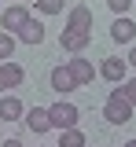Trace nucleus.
<instances>
[{
  "label": "nucleus",
  "mask_w": 136,
  "mask_h": 147,
  "mask_svg": "<svg viewBox=\"0 0 136 147\" xmlns=\"http://www.w3.org/2000/svg\"><path fill=\"white\" fill-rule=\"evenodd\" d=\"M103 118H107L110 125H125V121L133 118V103H129V99L114 88L110 96H107V103H103Z\"/></svg>",
  "instance_id": "1"
},
{
  "label": "nucleus",
  "mask_w": 136,
  "mask_h": 147,
  "mask_svg": "<svg viewBox=\"0 0 136 147\" xmlns=\"http://www.w3.org/2000/svg\"><path fill=\"white\" fill-rule=\"evenodd\" d=\"M48 118H52V129H77L81 110L74 103H52L48 107Z\"/></svg>",
  "instance_id": "2"
},
{
  "label": "nucleus",
  "mask_w": 136,
  "mask_h": 147,
  "mask_svg": "<svg viewBox=\"0 0 136 147\" xmlns=\"http://www.w3.org/2000/svg\"><path fill=\"white\" fill-rule=\"evenodd\" d=\"M26 22H30V11H26L22 4H11V7L0 11V30H4V33H19Z\"/></svg>",
  "instance_id": "3"
},
{
  "label": "nucleus",
  "mask_w": 136,
  "mask_h": 147,
  "mask_svg": "<svg viewBox=\"0 0 136 147\" xmlns=\"http://www.w3.org/2000/svg\"><path fill=\"white\" fill-rule=\"evenodd\" d=\"M125 70H129V63L118 59V55H107V59L96 66V74H99V77H107L110 85H121V81H125Z\"/></svg>",
  "instance_id": "4"
},
{
  "label": "nucleus",
  "mask_w": 136,
  "mask_h": 147,
  "mask_svg": "<svg viewBox=\"0 0 136 147\" xmlns=\"http://www.w3.org/2000/svg\"><path fill=\"white\" fill-rule=\"evenodd\" d=\"M110 40H114V44H133L136 40V22L129 15H118L114 22H110Z\"/></svg>",
  "instance_id": "5"
},
{
  "label": "nucleus",
  "mask_w": 136,
  "mask_h": 147,
  "mask_svg": "<svg viewBox=\"0 0 136 147\" xmlns=\"http://www.w3.org/2000/svg\"><path fill=\"white\" fill-rule=\"evenodd\" d=\"M22 81H26V70H22L19 63H0V92H11V88H19Z\"/></svg>",
  "instance_id": "6"
},
{
  "label": "nucleus",
  "mask_w": 136,
  "mask_h": 147,
  "mask_svg": "<svg viewBox=\"0 0 136 147\" xmlns=\"http://www.w3.org/2000/svg\"><path fill=\"white\" fill-rule=\"evenodd\" d=\"M22 118H26V129H30V132H37V136H48V132H52L48 107H30V114H22Z\"/></svg>",
  "instance_id": "7"
},
{
  "label": "nucleus",
  "mask_w": 136,
  "mask_h": 147,
  "mask_svg": "<svg viewBox=\"0 0 136 147\" xmlns=\"http://www.w3.org/2000/svg\"><path fill=\"white\" fill-rule=\"evenodd\" d=\"M66 70L74 74V81H77V85H92V81L99 77V74H96V66H92L88 59H81V55H74V59L66 63Z\"/></svg>",
  "instance_id": "8"
},
{
  "label": "nucleus",
  "mask_w": 136,
  "mask_h": 147,
  "mask_svg": "<svg viewBox=\"0 0 136 147\" xmlns=\"http://www.w3.org/2000/svg\"><path fill=\"white\" fill-rule=\"evenodd\" d=\"M59 44L70 55H77L85 44H92V33H85V30H63V33H59Z\"/></svg>",
  "instance_id": "9"
},
{
  "label": "nucleus",
  "mask_w": 136,
  "mask_h": 147,
  "mask_svg": "<svg viewBox=\"0 0 136 147\" xmlns=\"http://www.w3.org/2000/svg\"><path fill=\"white\" fill-rule=\"evenodd\" d=\"M66 30H85V33H92V11L77 4V7H70L66 11Z\"/></svg>",
  "instance_id": "10"
},
{
  "label": "nucleus",
  "mask_w": 136,
  "mask_h": 147,
  "mask_svg": "<svg viewBox=\"0 0 136 147\" xmlns=\"http://www.w3.org/2000/svg\"><path fill=\"white\" fill-rule=\"evenodd\" d=\"M22 114H26V103L19 96H4L0 99V121H22Z\"/></svg>",
  "instance_id": "11"
},
{
  "label": "nucleus",
  "mask_w": 136,
  "mask_h": 147,
  "mask_svg": "<svg viewBox=\"0 0 136 147\" xmlns=\"http://www.w3.org/2000/svg\"><path fill=\"white\" fill-rule=\"evenodd\" d=\"M48 85H52V88H55L59 96H66V92H74V88H77L74 74L66 70V66H55V70H52V77H48Z\"/></svg>",
  "instance_id": "12"
},
{
  "label": "nucleus",
  "mask_w": 136,
  "mask_h": 147,
  "mask_svg": "<svg viewBox=\"0 0 136 147\" xmlns=\"http://www.w3.org/2000/svg\"><path fill=\"white\" fill-rule=\"evenodd\" d=\"M15 40H19V44H40V40H44V22H40V18H30L19 33H15Z\"/></svg>",
  "instance_id": "13"
},
{
  "label": "nucleus",
  "mask_w": 136,
  "mask_h": 147,
  "mask_svg": "<svg viewBox=\"0 0 136 147\" xmlns=\"http://www.w3.org/2000/svg\"><path fill=\"white\" fill-rule=\"evenodd\" d=\"M59 147H85V132L81 129H59Z\"/></svg>",
  "instance_id": "14"
},
{
  "label": "nucleus",
  "mask_w": 136,
  "mask_h": 147,
  "mask_svg": "<svg viewBox=\"0 0 136 147\" xmlns=\"http://www.w3.org/2000/svg\"><path fill=\"white\" fill-rule=\"evenodd\" d=\"M15 48H19L15 33H4V30H0V63H7V59L15 55Z\"/></svg>",
  "instance_id": "15"
},
{
  "label": "nucleus",
  "mask_w": 136,
  "mask_h": 147,
  "mask_svg": "<svg viewBox=\"0 0 136 147\" xmlns=\"http://www.w3.org/2000/svg\"><path fill=\"white\" fill-rule=\"evenodd\" d=\"M37 11H44V15H59V11H66V0H37Z\"/></svg>",
  "instance_id": "16"
},
{
  "label": "nucleus",
  "mask_w": 136,
  "mask_h": 147,
  "mask_svg": "<svg viewBox=\"0 0 136 147\" xmlns=\"http://www.w3.org/2000/svg\"><path fill=\"white\" fill-rule=\"evenodd\" d=\"M118 92H121V96H125V99H129V103H133L136 107V77H129V81H121V85H114Z\"/></svg>",
  "instance_id": "17"
},
{
  "label": "nucleus",
  "mask_w": 136,
  "mask_h": 147,
  "mask_svg": "<svg viewBox=\"0 0 136 147\" xmlns=\"http://www.w3.org/2000/svg\"><path fill=\"white\" fill-rule=\"evenodd\" d=\"M107 7H110L114 15H125V11L133 7V0H107Z\"/></svg>",
  "instance_id": "18"
},
{
  "label": "nucleus",
  "mask_w": 136,
  "mask_h": 147,
  "mask_svg": "<svg viewBox=\"0 0 136 147\" xmlns=\"http://www.w3.org/2000/svg\"><path fill=\"white\" fill-rule=\"evenodd\" d=\"M125 63H129V66H133V70H136V44H133V48H129V59H125Z\"/></svg>",
  "instance_id": "19"
},
{
  "label": "nucleus",
  "mask_w": 136,
  "mask_h": 147,
  "mask_svg": "<svg viewBox=\"0 0 136 147\" xmlns=\"http://www.w3.org/2000/svg\"><path fill=\"white\" fill-rule=\"evenodd\" d=\"M0 147H26V144H22V140H4Z\"/></svg>",
  "instance_id": "20"
},
{
  "label": "nucleus",
  "mask_w": 136,
  "mask_h": 147,
  "mask_svg": "<svg viewBox=\"0 0 136 147\" xmlns=\"http://www.w3.org/2000/svg\"><path fill=\"white\" fill-rule=\"evenodd\" d=\"M125 147H136V140H129V144H125Z\"/></svg>",
  "instance_id": "21"
},
{
  "label": "nucleus",
  "mask_w": 136,
  "mask_h": 147,
  "mask_svg": "<svg viewBox=\"0 0 136 147\" xmlns=\"http://www.w3.org/2000/svg\"><path fill=\"white\" fill-rule=\"evenodd\" d=\"M15 4H22V0H15Z\"/></svg>",
  "instance_id": "22"
},
{
  "label": "nucleus",
  "mask_w": 136,
  "mask_h": 147,
  "mask_svg": "<svg viewBox=\"0 0 136 147\" xmlns=\"http://www.w3.org/2000/svg\"><path fill=\"white\" fill-rule=\"evenodd\" d=\"M133 4H136V0H133Z\"/></svg>",
  "instance_id": "23"
}]
</instances>
